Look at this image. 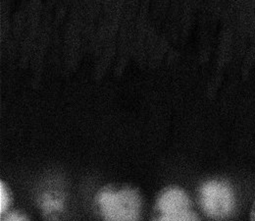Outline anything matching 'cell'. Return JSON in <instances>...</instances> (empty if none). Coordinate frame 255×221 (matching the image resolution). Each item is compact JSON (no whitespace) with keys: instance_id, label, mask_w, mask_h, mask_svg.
<instances>
[{"instance_id":"7","label":"cell","mask_w":255,"mask_h":221,"mask_svg":"<svg viewBox=\"0 0 255 221\" xmlns=\"http://www.w3.org/2000/svg\"><path fill=\"white\" fill-rule=\"evenodd\" d=\"M253 220H254V221H255V208H254V214H253Z\"/></svg>"},{"instance_id":"4","label":"cell","mask_w":255,"mask_h":221,"mask_svg":"<svg viewBox=\"0 0 255 221\" xmlns=\"http://www.w3.org/2000/svg\"><path fill=\"white\" fill-rule=\"evenodd\" d=\"M42 209L46 214H55L62 209V201L55 195H45L42 200Z\"/></svg>"},{"instance_id":"6","label":"cell","mask_w":255,"mask_h":221,"mask_svg":"<svg viewBox=\"0 0 255 221\" xmlns=\"http://www.w3.org/2000/svg\"><path fill=\"white\" fill-rule=\"evenodd\" d=\"M3 221H29L25 217L19 215V214H10L7 217H5Z\"/></svg>"},{"instance_id":"5","label":"cell","mask_w":255,"mask_h":221,"mask_svg":"<svg viewBox=\"0 0 255 221\" xmlns=\"http://www.w3.org/2000/svg\"><path fill=\"white\" fill-rule=\"evenodd\" d=\"M9 205V194L4 184L1 182L0 184V212L3 214Z\"/></svg>"},{"instance_id":"1","label":"cell","mask_w":255,"mask_h":221,"mask_svg":"<svg viewBox=\"0 0 255 221\" xmlns=\"http://www.w3.org/2000/svg\"><path fill=\"white\" fill-rule=\"evenodd\" d=\"M99 206L107 221H137L139 200L132 191L104 192L99 197Z\"/></svg>"},{"instance_id":"3","label":"cell","mask_w":255,"mask_h":221,"mask_svg":"<svg viewBox=\"0 0 255 221\" xmlns=\"http://www.w3.org/2000/svg\"><path fill=\"white\" fill-rule=\"evenodd\" d=\"M200 196L204 212L212 218H225L233 211L234 197L232 191L223 183H207L201 189Z\"/></svg>"},{"instance_id":"2","label":"cell","mask_w":255,"mask_h":221,"mask_svg":"<svg viewBox=\"0 0 255 221\" xmlns=\"http://www.w3.org/2000/svg\"><path fill=\"white\" fill-rule=\"evenodd\" d=\"M157 221H197L187 195L181 190L165 192L158 202Z\"/></svg>"}]
</instances>
